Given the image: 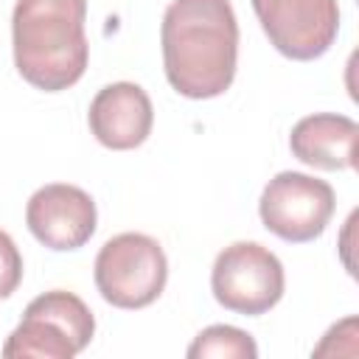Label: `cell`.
I'll use <instances>...</instances> for the list:
<instances>
[{
    "instance_id": "5b68a950",
    "label": "cell",
    "mask_w": 359,
    "mask_h": 359,
    "mask_svg": "<svg viewBox=\"0 0 359 359\" xmlns=\"http://www.w3.org/2000/svg\"><path fill=\"white\" fill-rule=\"evenodd\" d=\"M283 264L258 241H236L224 247L210 272L213 297L236 314L258 317L283 297Z\"/></svg>"
},
{
    "instance_id": "7a4b0ae2",
    "label": "cell",
    "mask_w": 359,
    "mask_h": 359,
    "mask_svg": "<svg viewBox=\"0 0 359 359\" xmlns=\"http://www.w3.org/2000/svg\"><path fill=\"white\" fill-rule=\"evenodd\" d=\"M87 0H17L11 45L20 76L45 93L73 87L90 59L84 36Z\"/></svg>"
},
{
    "instance_id": "3957f363",
    "label": "cell",
    "mask_w": 359,
    "mask_h": 359,
    "mask_svg": "<svg viewBox=\"0 0 359 359\" xmlns=\"http://www.w3.org/2000/svg\"><path fill=\"white\" fill-rule=\"evenodd\" d=\"M95 334V317L90 306L65 289L45 292L34 297L22 323L8 334L3 356H34V359H73L90 345Z\"/></svg>"
},
{
    "instance_id": "30bf717a",
    "label": "cell",
    "mask_w": 359,
    "mask_h": 359,
    "mask_svg": "<svg viewBox=\"0 0 359 359\" xmlns=\"http://www.w3.org/2000/svg\"><path fill=\"white\" fill-rule=\"evenodd\" d=\"M359 123L348 115L317 112L306 115L292 126L289 149L292 154L320 171H342L356 165Z\"/></svg>"
},
{
    "instance_id": "ba28073f",
    "label": "cell",
    "mask_w": 359,
    "mask_h": 359,
    "mask_svg": "<svg viewBox=\"0 0 359 359\" xmlns=\"http://www.w3.org/2000/svg\"><path fill=\"white\" fill-rule=\"evenodd\" d=\"M25 224L48 250L70 252L93 238L98 210L93 196L79 185L50 182L31 194L25 205Z\"/></svg>"
},
{
    "instance_id": "8992f818",
    "label": "cell",
    "mask_w": 359,
    "mask_h": 359,
    "mask_svg": "<svg viewBox=\"0 0 359 359\" xmlns=\"http://www.w3.org/2000/svg\"><path fill=\"white\" fill-rule=\"evenodd\" d=\"M334 208V188L325 180L309 177L303 171L275 174L258 202L264 227L289 244H306L323 236Z\"/></svg>"
},
{
    "instance_id": "277c9868",
    "label": "cell",
    "mask_w": 359,
    "mask_h": 359,
    "mask_svg": "<svg viewBox=\"0 0 359 359\" xmlns=\"http://www.w3.org/2000/svg\"><path fill=\"white\" fill-rule=\"evenodd\" d=\"M93 269L101 297L115 309L154 303L168 280V258L157 238L146 233H121L104 241Z\"/></svg>"
},
{
    "instance_id": "52a82bcc",
    "label": "cell",
    "mask_w": 359,
    "mask_h": 359,
    "mask_svg": "<svg viewBox=\"0 0 359 359\" xmlns=\"http://www.w3.org/2000/svg\"><path fill=\"white\" fill-rule=\"evenodd\" d=\"M278 53L294 62L320 59L339 34L337 0H250Z\"/></svg>"
},
{
    "instance_id": "7c38bea8",
    "label": "cell",
    "mask_w": 359,
    "mask_h": 359,
    "mask_svg": "<svg viewBox=\"0 0 359 359\" xmlns=\"http://www.w3.org/2000/svg\"><path fill=\"white\" fill-rule=\"evenodd\" d=\"M22 280V255L14 244V238L0 230V300L14 294Z\"/></svg>"
},
{
    "instance_id": "9c48e42d",
    "label": "cell",
    "mask_w": 359,
    "mask_h": 359,
    "mask_svg": "<svg viewBox=\"0 0 359 359\" xmlns=\"http://www.w3.org/2000/svg\"><path fill=\"white\" fill-rule=\"evenodd\" d=\"M90 132L112 151H129L146 143L154 123L151 98L140 84L115 81L95 93L87 112Z\"/></svg>"
},
{
    "instance_id": "6da1fadb",
    "label": "cell",
    "mask_w": 359,
    "mask_h": 359,
    "mask_svg": "<svg viewBox=\"0 0 359 359\" xmlns=\"http://www.w3.org/2000/svg\"><path fill=\"white\" fill-rule=\"evenodd\" d=\"M163 67L185 98H216L230 90L238 62V20L230 0H171L163 25Z\"/></svg>"
},
{
    "instance_id": "8fae6325",
    "label": "cell",
    "mask_w": 359,
    "mask_h": 359,
    "mask_svg": "<svg viewBox=\"0 0 359 359\" xmlns=\"http://www.w3.org/2000/svg\"><path fill=\"white\" fill-rule=\"evenodd\" d=\"M255 339L236 325H208L188 345V359H255Z\"/></svg>"
}]
</instances>
